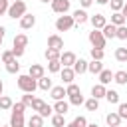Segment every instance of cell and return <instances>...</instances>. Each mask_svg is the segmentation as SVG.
Returning a JSON list of instances; mask_svg holds the SVG:
<instances>
[{"mask_svg":"<svg viewBox=\"0 0 127 127\" xmlns=\"http://www.w3.org/2000/svg\"><path fill=\"white\" fill-rule=\"evenodd\" d=\"M28 75H32L34 79H40L42 75H46V69H44V65H42V64H30Z\"/></svg>","mask_w":127,"mask_h":127,"instance_id":"10","label":"cell"},{"mask_svg":"<svg viewBox=\"0 0 127 127\" xmlns=\"http://www.w3.org/2000/svg\"><path fill=\"white\" fill-rule=\"evenodd\" d=\"M105 121H107V125H109V127H117V125H121V117H119V113H117V111L107 113V115H105Z\"/></svg>","mask_w":127,"mask_h":127,"instance_id":"18","label":"cell"},{"mask_svg":"<svg viewBox=\"0 0 127 127\" xmlns=\"http://www.w3.org/2000/svg\"><path fill=\"white\" fill-rule=\"evenodd\" d=\"M60 73H62V79H64L65 85H67V83H73V79H75V71H73V67H62Z\"/></svg>","mask_w":127,"mask_h":127,"instance_id":"11","label":"cell"},{"mask_svg":"<svg viewBox=\"0 0 127 127\" xmlns=\"http://www.w3.org/2000/svg\"><path fill=\"white\" fill-rule=\"evenodd\" d=\"M10 60H14L12 50H4V52H2V56H0V62H2V64H8Z\"/></svg>","mask_w":127,"mask_h":127,"instance_id":"40","label":"cell"},{"mask_svg":"<svg viewBox=\"0 0 127 127\" xmlns=\"http://www.w3.org/2000/svg\"><path fill=\"white\" fill-rule=\"evenodd\" d=\"M28 127H44V117L40 113H34L30 119H28Z\"/></svg>","mask_w":127,"mask_h":127,"instance_id":"23","label":"cell"},{"mask_svg":"<svg viewBox=\"0 0 127 127\" xmlns=\"http://www.w3.org/2000/svg\"><path fill=\"white\" fill-rule=\"evenodd\" d=\"M2 91H4V83H2V79H0V95H2Z\"/></svg>","mask_w":127,"mask_h":127,"instance_id":"53","label":"cell"},{"mask_svg":"<svg viewBox=\"0 0 127 127\" xmlns=\"http://www.w3.org/2000/svg\"><path fill=\"white\" fill-rule=\"evenodd\" d=\"M115 38H119V40H127V26H125V24H123V26H117Z\"/></svg>","mask_w":127,"mask_h":127,"instance_id":"38","label":"cell"},{"mask_svg":"<svg viewBox=\"0 0 127 127\" xmlns=\"http://www.w3.org/2000/svg\"><path fill=\"white\" fill-rule=\"evenodd\" d=\"M79 4H81V8H89L93 4V0H79Z\"/></svg>","mask_w":127,"mask_h":127,"instance_id":"49","label":"cell"},{"mask_svg":"<svg viewBox=\"0 0 127 127\" xmlns=\"http://www.w3.org/2000/svg\"><path fill=\"white\" fill-rule=\"evenodd\" d=\"M87 38H89V44H91L93 48H101V50H103V48H105V44H107V40H105V36L101 34V30H95V28L89 32V36H87Z\"/></svg>","mask_w":127,"mask_h":127,"instance_id":"4","label":"cell"},{"mask_svg":"<svg viewBox=\"0 0 127 127\" xmlns=\"http://www.w3.org/2000/svg\"><path fill=\"white\" fill-rule=\"evenodd\" d=\"M44 103H46L44 99H38V97H34V101H32V105H30V107H32V111H36V113H38V111L44 107Z\"/></svg>","mask_w":127,"mask_h":127,"instance_id":"41","label":"cell"},{"mask_svg":"<svg viewBox=\"0 0 127 127\" xmlns=\"http://www.w3.org/2000/svg\"><path fill=\"white\" fill-rule=\"evenodd\" d=\"M73 26H75L73 16H65V14H62V16H58V20H56V30H58V32H69Z\"/></svg>","mask_w":127,"mask_h":127,"instance_id":"3","label":"cell"},{"mask_svg":"<svg viewBox=\"0 0 127 127\" xmlns=\"http://www.w3.org/2000/svg\"><path fill=\"white\" fill-rule=\"evenodd\" d=\"M73 123H75V127H87V119H85L83 115H77V117L73 119Z\"/></svg>","mask_w":127,"mask_h":127,"instance_id":"44","label":"cell"},{"mask_svg":"<svg viewBox=\"0 0 127 127\" xmlns=\"http://www.w3.org/2000/svg\"><path fill=\"white\" fill-rule=\"evenodd\" d=\"M97 75H99V83H103V85H107V83L113 81V71L111 69H101Z\"/></svg>","mask_w":127,"mask_h":127,"instance_id":"20","label":"cell"},{"mask_svg":"<svg viewBox=\"0 0 127 127\" xmlns=\"http://www.w3.org/2000/svg\"><path fill=\"white\" fill-rule=\"evenodd\" d=\"M18 87H20L24 93H34L36 87H38V79H34V77L28 75V73L18 75Z\"/></svg>","mask_w":127,"mask_h":127,"instance_id":"1","label":"cell"},{"mask_svg":"<svg viewBox=\"0 0 127 127\" xmlns=\"http://www.w3.org/2000/svg\"><path fill=\"white\" fill-rule=\"evenodd\" d=\"M105 99H107L109 103L117 105V103H119V93H117L115 89H107V91H105Z\"/></svg>","mask_w":127,"mask_h":127,"instance_id":"29","label":"cell"},{"mask_svg":"<svg viewBox=\"0 0 127 127\" xmlns=\"http://www.w3.org/2000/svg\"><path fill=\"white\" fill-rule=\"evenodd\" d=\"M8 8H10V0H0V16L8 14Z\"/></svg>","mask_w":127,"mask_h":127,"instance_id":"45","label":"cell"},{"mask_svg":"<svg viewBox=\"0 0 127 127\" xmlns=\"http://www.w3.org/2000/svg\"><path fill=\"white\" fill-rule=\"evenodd\" d=\"M109 4H111V10H113V12H121L125 0H109Z\"/></svg>","mask_w":127,"mask_h":127,"instance_id":"42","label":"cell"},{"mask_svg":"<svg viewBox=\"0 0 127 127\" xmlns=\"http://www.w3.org/2000/svg\"><path fill=\"white\" fill-rule=\"evenodd\" d=\"M117 127H121V125H117Z\"/></svg>","mask_w":127,"mask_h":127,"instance_id":"60","label":"cell"},{"mask_svg":"<svg viewBox=\"0 0 127 127\" xmlns=\"http://www.w3.org/2000/svg\"><path fill=\"white\" fill-rule=\"evenodd\" d=\"M24 109H26V105L22 101H18V103L12 105V113H24Z\"/></svg>","mask_w":127,"mask_h":127,"instance_id":"47","label":"cell"},{"mask_svg":"<svg viewBox=\"0 0 127 127\" xmlns=\"http://www.w3.org/2000/svg\"><path fill=\"white\" fill-rule=\"evenodd\" d=\"M0 36H6V28L4 26H0Z\"/></svg>","mask_w":127,"mask_h":127,"instance_id":"51","label":"cell"},{"mask_svg":"<svg viewBox=\"0 0 127 127\" xmlns=\"http://www.w3.org/2000/svg\"><path fill=\"white\" fill-rule=\"evenodd\" d=\"M38 87H40V89H44V91H48V89H52L54 85H52V79H50L48 75H42V77L38 79Z\"/></svg>","mask_w":127,"mask_h":127,"instance_id":"27","label":"cell"},{"mask_svg":"<svg viewBox=\"0 0 127 127\" xmlns=\"http://www.w3.org/2000/svg\"><path fill=\"white\" fill-rule=\"evenodd\" d=\"M26 10H28V6H26L24 0H14V2L10 4V8H8V16L14 18V20H16V18L20 20V18L26 14Z\"/></svg>","mask_w":127,"mask_h":127,"instance_id":"2","label":"cell"},{"mask_svg":"<svg viewBox=\"0 0 127 127\" xmlns=\"http://www.w3.org/2000/svg\"><path fill=\"white\" fill-rule=\"evenodd\" d=\"M97 4H109V0H95Z\"/></svg>","mask_w":127,"mask_h":127,"instance_id":"52","label":"cell"},{"mask_svg":"<svg viewBox=\"0 0 127 127\" xmlns=\"http://www.w3.org/2000/svg\"><path fill=\"white\" fill-rule=\"evenodd\" d=\"M50 4H52V10H54L56 14H67V10H69V6H71L69 0H52Z\"/></svg>","mask_w":127,"mask_h":127,"instance_id":"5","label":"cell"},{"mask_svg":"<svg viewBox=\"0 0 127 127\" xmlns=\"http://www.w3.org/2000/svg\"><path fill=\"white\" fill-rule=\"evenodd\" d=\"M0 56H2V50H0Z\"/></svg>","mask_w":127,"mask_h":127,"instance_id":"59","label":"cell"},{"mask_svg":"<svg viewBox=\"0 0 127 127\" xmlns=\"http://www.w3.org/2000/svg\"><path fill=\"white\" fill-rule=\"evenodd\" d=\"M38 113H40L44 119H46V117H52V113H54V107H52V105H48V103H44V107H42Z\"/></svg>","mask_w":127,"mask_h":127,"instance_id":"35","label":"cell"},{"mask_svg":"<svg viewBox=\"0 0 127 127\" xmlns=\"http://www.w3.org/2000/svg\"><path fill=\"white\" fill-rule=\"evenodd\" d=\"M60 54H62V52L48 48V50H46V60H48V62H50V60H60Z\"/></svg>","mask_w":127,"mask_h":127,"instance_id":"36","label":"cell"},{"mask_svg":"<svg viewBox=\"0 0 127 127\" xmlns=\"http://www.w3.org/2000/svg\"><path fill=\"white\" fill-rule=\"evenodd\" d=\"M60 69H62L60 60H50V62H48V71H50V73H58Z\"/></svg>","mask_w":127,"mask_h":127,"instance_id":"33","label":"cell"},{"mask_svg":"<svg viewBox=\"0 0 127 127\" xmlns=\"http://www.w3.org/2000/svg\"><path fill=\"white\" fill-rule=\"evenodd\" d=\"M89 22H91V26H93L95 30H101V28L107 24V20H105V16H103V14H95V16H91V18H89Z\"/></svg>","mask_w":127,"mask_h":127,"instance_id":"13","label":"cell"},{"mask_svg":"<svg viewBox=\"0 0 127 127\" xmlns=\"http://www.w3.org/2000/svg\"><path fill=\"white\" fill-rule=\"evenodd\" d=\"M12 105H14V101H12L8 95H0V109H2V111L12 109Z\"/></svg>","mask_w":127,"mask_h":127,"instance_id":"31","label":"cell"},{"mask_svg":"<svg viewBox=\"0 0 127 127\" xmlns=\"http://www.w3.org/2000/svg\"><path fill=\"white\" fill-rule=\"evenodd\" d=\"M115 32H117V26H113L111 22H107V24L101 28V34L105 36V40H113V38H115Z\"/></svg>","mask_w":127,"mask_h":127,"instance_id":"14","label":"cell"},{"mask_svg":"<svg viewBox=\"0 0 127 127\" xmlns=\"http://www.w3.org/2000/svg\"><path fill=\"white\" fill-rule=\"evenodd\" d=\"M113 81L119 83V85H127V71L125 69H119L113 73Z\"/></svg>","mask_w":127,"mask_h":127,"instance_id":"21","label":"cell"},{"mask_svg":"<svg viewBox=\"0 0 127 127\" xmlns=\"http://www.w3.org/2000/svg\"><path fill=\"white\" fill-rule=\"evenodd\" d=\"M91 58L93 60H103L105 58V52L101 48H91Z\"/></svg>","mask_w":127,"mask_h":127,"instance_id":"39","label":"cell"},{"mask_svg":"<svg viewBox=\"0 0 127 127\" xmlns=\"http://www.w3.org/2000/svg\"><path fill=\"white\" fill-rule=\"evenodd\" d=\"M2 40H4V36H0V46H2Z\"/></svg>","mask_w":127,"mask_h":127,"instance_id":"57","label":"cell"},{"mask_svg":"<svg viewBox=\"0 0 127 127\" xmlns=\"http://www.w3.org/2000/svg\"><path fill=\"white\" fill-rule=\"evenodd\" d=\"M34 26H36V16L26 12V14L20 18V28H22V30H30V28H34Z\"/></svg>","mask_w":127,"mask_h":127,"instance_id":"8","label":"cell"},{"mask_svg":"<svg viewBox=\"0 0 127 127\" xmlns=\"http://www.w3.org/2000/svg\"><path fill=\"white\" fill-rule=\"evenodd\" d=\"M115 60L119 64H125L127 62V48H117L115 50Z\"/></svg>","mask_w":127,"mask_h":127,"instance_id":"32","label":"cell"},{"mask_svg":"<svg viewBox=\"0 0 127 127\" xmlns=\"http://www.w3.org/2000/svg\"><path fill=\"white\" fill-rule=\"evenodd\" d=\"M87 127H99L97 123H87Z\"/></svg>","mask_w":127,"mask_h":127,"instance_id":"55","label":"cell"},{"mask_svg":"<svg viewBox=\"0 0 127 127\" xmlns=\"http://www.w3.org/2000/svg\"><path fill=\"white\" fill-rule=\"evenodd\" d=\"M121 14L127 18V0H125V4H123V8H121Z\"/></svg>","mask_w":127,"mask_h":127,"instance_id":"50","label":"cell"},{"mask_svg":"<svg viewBox=\"0 0 127 127\" xmlns=\"http://www.w3.org/2000/svg\"><path fill=\"white\" fill-rule=\"evenodd\" d=\"M65 115H60V113H52V125L54 127H65V119H64Z\"/></svg>","mask_w":127,"mask_h":127,"instance_id":"28","label":"cell"},{"mask_svg":"<svg viewBox=\"0 0 127 127\" xmlns=\"http://www.w3.org/2000/svg\"><path fill=\"white\" fill-rule=\"evenodd\" d=\"M24 52H26V48H12L14 58H22V56H24Z\"/></svg>","mask_w":127,"mask_h":127,"instance_id":"48","label":"cell"},{"mask_svg":"<svg viewBox=\"0 0 127 127\" xmlns=\"http://www.w3.org/2000/svg\"><path fill=\"white\" fill-rule=\"evenodd\" d=\"M24 113H12V117H10V125L12 127H24Z\"/></svg>","mask_w":127,"mask_h":127,"instance_id":"22","label":"cell"},{"mask_svg":"<svg viewBox=\"0 0 127 127\" xmlns=\"http://www.w3.org/2000/svg\"><path fill=\"white\" fill-rule=\"evenodd\" d=\"M50 95H52L54 101L64 99V97H65V87H64V85H54V87L50 89Z\"/></svg>","mask_w":127,"mask_h":127,"instance_id":"15","label":"cell"},{"mask_svg":"<svg viewBox=\"0 0 127 127\" xmlns=\"http://www.w3.org/2000/svg\"><path fill=\"white\" fill-rule=\"evenodd\" d=\"M40 2H44V4H48V2H52V0H40Z\"/></svg>","mask_w":127,"mask_h":127,"instance_id":"56","label":"cell"},{"mask_svg":"<svg viewBox=\"0 0 127 127\" xmlns=\"http://www.w3.org/2000/svg\"><path fill=\"white\" fill-rule=\"evenodd\" d=\"M105 85L103 83H95L93 87H91V97H95V99H103L105 97Z\"/></svg>","mask_w":127,"mask_h":127,"instance_id":"17","label":"cell"},{"mask_svg":"<svg viewBox=\"0 0 127 127\" xmlns=\"http://www.w3.org/2000/svg\"><path fill=\"white\" fill-rule=\"evenodd\" d=\"M125 22H127V18H125L121 12H113V14H111V24H113V26H123Z\"/></svg>","mask_w":127,"mask_h":127,"instance_id":"25","label":"cell"},{"mask_svg":"<svg viewBox=\"0 0 127 127\" xmlns=\"http://www.w3.org/2000/svg\"><path fill=\"white\" fill-rule=\"evenodd\" d=\"M32 101H34V95H32V93H24V95H22V103H24L26 107H30Z\"/></svg>","mask_w":127,"mask_h":127,"instance_id":"46","label":"cell"},{"mask_svg":"<svg viewBox=\"0 0 127 127\" xmlns=\"http://www.w3.org/2000/svg\"><path fill=\"white\" fill-rule=\"evenodd\" d=\"M2 127H12V125H2Z\"/></svg>","mask_w":127,"mask_h":127,"instance_id":"58","label":"cell"},{"mask_svg":"<svg viewBox=\"0 0 127 127\" xmlns=\"http://www.w3.org/2000/svg\"><path fill=\"white\" fill-rule=\"evenodd\" d=\"M6 65V71L8 73H18L20 71V64H18V58H14V60H10L8 64H4Z\"/></svg>","mask_w":127,"mask_h":127,"instance_id":"26","label":"cell"},{"mask_svg":"<svg viewBox=\"0 0 127 127\" xmlns=\"http://www.w3.org/2000/svg\"><path fill=\"white\" fill-rule=\"evenodd\" d=\"M12 2H14V0H12Z\"/></svg>","mask_w":127,"mask_h":127,"instance_id":"61","label":"cell"},{"mask_svg":"<svg viewBox=\"0 0 127 127\" xmlns=\"http://www.w3.org/2000/svg\"><path fill=\"white\" fill-rule=\"evenodd\" d=\"M103 69V64H101V60H91V62H87V71L89 73H99Z\"/></svg>","mask_w":127,"mask_h":127,"instance_id":"19","label":"cell"},{"mask_svg":"<svg viewBox=\"0 0 127 127\" xmlns=\"http://www.w3.org/2000/svg\"><path fill=\"white\" fill-rule=\"evenodd\" d=\"M75 93H81V89H79L75 83H67V85H65V95L69 97V95H75Z\"/></svg>","mask_w":127,"mask_h":127,"instance_id":"34","label":"cell"},{"mask_svg":"<svg viewBox=\"0 0 127 127\" xmlns=\"http://www.w3.org/2000/svg\"><path fill=\"white\" fill-rule=\"evenodd\" d=\"M71 67H73L75 75H81V73H85V71H87V62H85L83 58H79V60H75V64H73Z\"/></svg>","mask_w":127,"mask_h":127,"instance_id":"16","label":"cell"},{"mask_svg":"<svg viewBox=\"0 0 127 127\" xmlns=\"http://www.w3.org/2000/svg\"><path fill=\"white\" fill-rule=\"evenodd\" d=\"M85 99L81 93H75V95H69V105H81Z\"/></svg>","mask_w":127,"mask_h":127,"instance_id":"37","label":"cell"},{"mask_svg":"<svg viewBox=\"0 0 127 127\" xmlns=\"http://www.w3.org/2000/svg\"><path fill=\"white\" fill-rule=\"evenodd\" d=\"M119 107H117V113H119V117L121 119H127V103H117Z\"/></svg>","mask_w":127,"mask_h":127,"instance_id":"43","label":"cell"},{"mask_svg":"<svg viewBox=\"0 0 127 127\" xmlns=\"http://www.w3.org/2000/svg\"><path fill=\"white\" fill-rule=\"evenodd\" d=\"M83 105H85V109H87V111H97V107H99V99L89 97V99H85V101H83Z\"/></svg>","mask_w":127,"mask_h":127,"instance_id":"30","label":"cell"},{"mask_svg":"<svg viewBox=\"0 0 127 127\" xmlns=\"http://www.w3.org/2000/svg\"><path fill=\"white\" fill-rule=\"evenodd\" d=\"M28 46V36L26 34H16L14 36V48H26Z\"/></svg>","mask_w":127,"mask_h":127,"instance_id":"24","label":"cell"},{"mask_svg":"<svg viewBox=\"0 0 127 127\" xmlns=\"http://www.w3.org/2000/svg\"><path fill=\"white\" fill-rule=\"evenodd\" d=\"M69 111V101H64V99H58L54 103V113H60V115H65Z\"/></svg>","mask_w":127,"mask_h":127,"instance_id":"12","label":"cell"},{"mask_svg":"<svg viewBox=\"0 0 127 127\" xmlns=\"http://www.w3.org/2000/svg\"><path fill=\"white\" fill-rule=\"evenodd\" d=\"M75 60H77V56H75L73 52H62V54H60V64H62V67H71V65L75 64Z\"/></svg>","mask_w":127,"mask_h":127,"instance_id":"6","label":"cell"},{"mask_svg":"<svg viewBox=\"0 0 127 127\" xmlns=\"http://www.w3.org/2000/svg\"><path fill=\"white\" fill-rule=\"evenodd\" d=\"M71 16H73V22H75V26H81V24H85V22L89 20V14L85 12V8H81V10L77 8V10H75Z\"/></svg>","mask_w":127,"mask_h":127,"instance_id":"9","label":"cell"},{"mask_svg":"<svg viewBox=\"0 0 127 127\" xmlns=\"http://www.w3.org/2000/svg\"><path fill=\"white\" fill-rule=\"evenodd\" d=\"M65 127H75V123L71 121V123H65Z\"/></svg>","mask_w":127,"mask_h":127,"instance_id":"54","label":"cell"},{"mask_svg":"<svg viewBox=\"0 0 127 127\" xmlns=\"http://www.w3.org/2000/svg\"><path fill=\"white\" fill-rule=\"evenodd\" d=\"M48 48H52V50H58V52H64V40H62V36H58V34H52V36L48 38Z\"/></svg>","mask_w":127,"mask_h":127,"instance_id":"7","label":"cell"}]
</instances>
